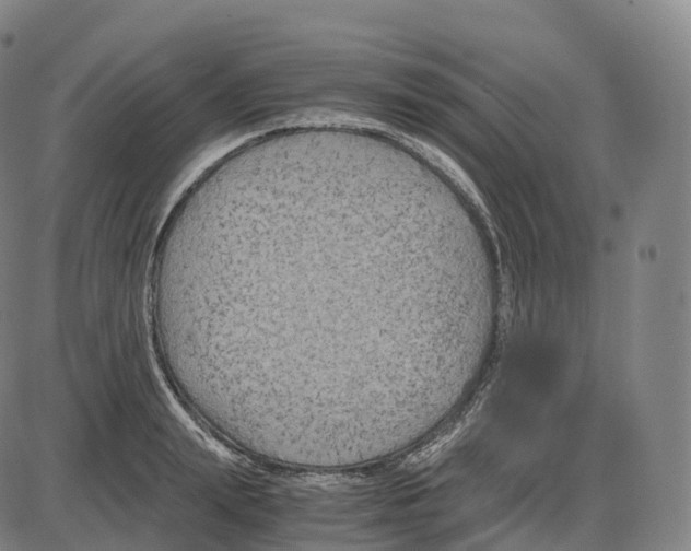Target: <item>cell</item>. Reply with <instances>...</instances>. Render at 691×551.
Returning a JSON list of instances; mask_svg holds the SVG:
<instances>
[{"instance_id": "cell-1", "label": "cell", "mask_w": 691, "mask_h": 551, "mask_svg": "<svg viewBox=\"0 0 691 551\" xmlns=\"http://www.w3.org/2000/svg\"><path fill=\"white\" fill-rule=\"evenodd\" d=\"M174 269L244 386L285 397L411 382L467 261L401 184L278 166L207 200L180 226Z\"/></svg>"}]
</instances>
